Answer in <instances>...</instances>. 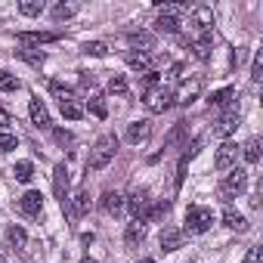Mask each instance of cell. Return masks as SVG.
Returning <instances> with one entry per match:
<instances>
[{
  "label": "cell",
  "instance_id": "cell-1",
  "mask_svg": "<svg viewBox=\"0 0 263 263\" xmlns=\"http://www.w3.org/2000/svg\"><path fill=\"white\" fill-rule=\"evenodd\" d=\"M115 152H118V137L115 134H102L93 149H90V158H87V171H102L115 161Z\"/></svg>",
  "mask_w": 263,
  "mask_h": 263
},
{
  "label": "cell",
  "instance_id": "cell-2",
  "mask_svg": "<svg viewBox=\"0 0 263 263\" xmlns=\"http://www.w3.org/2000/svg\"><path fill=\"white\" fill-rule=\"evenodd\" d=\"M211 223H214V211L211 208H189L186 211V229L189 232H195V235H201V232H208L211 229Z\"/></svg>",
  "mask_w": 263,
  "mask_h": 263
},
{
  "label": "cell",
  "instance_id": "cell-3",
  "mask_svg": "<svg viewBox=\"0 0 263 263\" xmlns=\"http://www.w3.org/2000/svg\"><path fill=\"white\" fill-rule=\"evenodd\" d=\"M68 186H71V177H68V167L65 164H56L53 167V192H56V198H59V204L65 208L68 204Z\"/></svg>",
  "mask_w": 263,
  "mask_h": 263
},
{
  "label": "cell",
  "instance_id": "cell-4",
  "mask_svg": "<svg viewBox=\"0 0 263 263\" xmlns=\"http://www.w3.org/2000/svg\"><path fill=\"white\" fill-rule=\"evenodd\" d=\"M171 105H174V93H171V90L155 87V90L146 93V108H149V111H167Z\"/></svg>",
  "mask_w": 263,
  "mask_h": 263
},
{
  "label": "cell",
  "instance_id": "cell-5",
  "mask_svg": "<svg viewBox=\"0 0 263 263\" xmlns=\"http://www.w3.org/2000/svg\"><path fill=\"white\" fill-rule=\"evenodd\" d=\"M245 186H248V174L241 171V167H235L226 180H223V186H220V192L226 195V198H235V195H241L245 192Z\"/></svg>",
  "mask_w": 263,
  "mask_h": 263
},
{
  "label": "cell",
  "instance_id": "cell-6",
  "mask_svg": "<svg viewBox=\"0 0 263 263\" xmlns=\"http://www.w3.org/2000/svg\"><path fill=\"white\" fill-rule=\"evenodd\" d=\"M238 161V143H232V140H226L220 149H217V158H214V167L217 171H229L232 164Z\"/></svg>",
  "mask_w": 263,
  "mask_h": 263
},
{
  "label": "cell",
  "instance_id": "cell-7",
  "mask_svg": "<svg viewBox=\"0 0 263 263\" xmlns=\"http://www.w3.org/2000/svg\"><path fill=\"white\" fill-rule=\"evenodd\" d=\"M16 208H19V214H25V217H37L41 208H44V195H41L37 189H28V192L16 201Z\"/></svg>",
  "mask_w": 263,
  "mask_h": 263
},
{
  "label": "cell",
  "instance_id": "cell-8",
  "mask_svg": "<svg viewBox=\"0 0 263 263\" xmlns=\"http://www.w3.org/2000/svg\"><path fill=\"white\" fill-rule=\"evenodd\" d=\"M183 238H186V232L183 229H177V226H164L161 229V235H158V245H161V251H177V248H183Z\"/></svg>",
  "mask_w": 263,
  "mask_h": 263
},
{
  "label": "cell",
  "instance_id": "cell-9",
  "mask_svg": "<svg viewBox=\"0 0 263 263\" xmlns=\"http://www.w3.org/2000/svg\"><path fill=\"white\" fill-rule=\"evenodd\" d=\"M192 25H195L198 37L211 34V25H214V10H211V7H195V10H192Z\"/></svg>",
  "mask_w": 263,
  "mask_h": 263
},
{
  "label": "cell",
  "instance_id": "cell-10",
  "mask_svg": "<svg viewBox=\"0 0 263 263\" xmlns=\"http://www.w3.org/2000/svg\"><path fill=\"white\" fill-rule=\"evenodd\" d=\"M59 37H62L59 31H22L19 34V44L22 47H41V44H53Z\"/></svg>",
  "mask_w": 263,
  "mask_h": 263
},
{
  "label": "cell",
  "instance_id": "cell-11",
  "mask_svg": "<svg viewBox=\"0 0 263 263\" xmlns=\"http://www.w3.org/2000/svg\"><path fill=\"white\" fill-rule=\"evenodd\" d=\"M68 214L71 217H87L90 214V208H93V198H90V189H81L74 198H68Z\"/></svg>",
  "mask_w": 263,
  "mask_h": 263
},
{
  "label": "cell",
  "instance_id": "cell-12",
  "mask_svg": "<svg viewBox=\"0 0 263 263\" xmlns=\"http://www.w3.org/2000/svg\"><path fill=\"white\" fill-rule=\"evenodd\" d=\"M235 127H238V105H232V108L223 111V118H220L217 127H214V134H217V137H229Z\"/></svg>",
  "mask_w": 263,
  "mask_h": 263
},
{
  "label": "cell",
  "instance_id": "cell-13",
  "mask_svg": "<svg viewBox=\"0 0 263 263\" xmlns=\"http://www.w3.org/2000/svg\"><path fill=\"white\" fill-rule=\"evenodd\" d=\"M149 134H152V124H149V121H134V124L127 127V143L140 146V143L149 140Z\"/></svg>",
  "mask_w": 263,
  "mask_h": 263
},
{
  "label": "cell",
  "instance_id": "cell-14",
  "mask_svg": "<svg viewBox=\"0 0 263 263\" xmlns=\"http://www.w3.org/2000/svg\"><path fill=\"white\" fill-rule=\"evenodd\" d=\"M180 16H174V13H158V19H155V31H161V34H180Z\"/></svg>",
  "mask_w": 263,
  "mask_h": 263
},
{
  "label": "cell",
  "instance_id": "cell-15",
  "mask_svg": "<svg viewBox=\"0 0 263 263\" xmlns=\"http://www.w3.org/2000/svg\"><path fill=\"white\" fill-rule=\"evenodd\" d=\"M28 111H31V121H34V127H41V130H50V124H53V121H50V111H47V105H44L37 96L31 99Z\"/></svg>",
  "mask_w": 263,
  "mask_h": 263
},
{
  "label": "cell",
  "instance_id": "cell-16",
  "mask_svg": "<svg viewBox=\"0 0 263 263\" xmlns=\"http://www.w3.org/2000/svg\"><path fill=\"white\" fill-rule=\"evenodd\" d=\"M198 90H201V81L195 78V81H189V84H183L177 93H174V102H180V105H189L195 96H198Z\"/></svg>",
  "mask_w": 263,
  "mask_h": 263
},
{
  "label": "cell",
  "instance_id": "cell-17",
  "mask_svg": "<svg viewBox=\"0 0 263 263\" xmlns=\"http://www.w3.org/2000/svg\"><path fill=\"white\" fill-rule=\"evenodd\" d=\"M127 204H130V211H134V217H140L149 208V189H134L130 198H127Z\"/></svg>",
  "mask_w": 263,
  "mask_h": 263
},
{
  "label": "cell",
  "instance_id": "cell-18",
  "mask_svg": "<svg viewBox=\"0 0 263 263\" xmlns=\"http://www.w3.org/2000/svg\"><path fill=\"white\" fill-rule=\"evenodd\" d=\"M99 204H102V211H108V214H121V211H124V195L108 189V192H102Z\"/></svg>",
  "mask_w": 263,
  "mask_h": 263
},
{
  "label": "cell",
  "instance_id": "cell-19",
  "mask_svg": "<svg viewBox=\"0 0 263 263\" xmlns=\"http://www.w3.org/2000/svg\"><path fill=\"white\" fill-rule=\"evenodd\" d=\"M186 130H189V124H186V121H177V124L171 127V134L164 137V152H167V149H177V146L183 143V137H186Z\"/></svg>",
  "mask_w": 263,
  "mask_h": 263
},
{
  "label": "cell",
  "instance_id": "cell-20",
  "mask_svg": "<svg viewBox=\"0 0 263 263\" xmlns=\"http://www.w3.org/2000/svg\"><path fill=\"white\" fill-rule=\"evenodd\" d=\"M211 47H214L211 34H204V37H195V41H192V53H195V59L208 62V59H211Z\"/></svg>",
  "mask_w": 263,
  "mask_h": 263
},
{
  "label": "cell",
  "instance_id": "cell-21",
  "mask_svg": "<svg viewBox=\"0 0 263 263\" xmlns=\"http://www.w3.org/2000/svg\"><path fill=\"white\" fill-rule=\"evenodd\" d=\"M223 223H226L229 229H238V232H245V229H248V220H245L235 208H226V211H223Z\"/></svg>",
  "mask_w": 263,
  "mask_h": 263
},
{
  "label": "cell",
  "instance_id": "cell-22",
  "mask_svg": "<svg viewBox=\"0 0 263 263\" xmlns=\"http://www.w3.org/2000/svg\"><path fill=\"white\" fill-rule=\"evenodd\" d=\"M7 241H10V248L22 251V248L28 245V232H25L22 226H10V229H7Z\"/></svg>",
  "mask_w": 263,
  "mask_h": 263
},
{
  "label": "cell",
  "instance_id": "cell-23",
  "mask_svg": "<svg viewBox=\"0 0 263 263\" xmlns=\"http://www.w3.org/2000/svg\"><path fill=\"white\" fill-rule=\"evenodd\" d=\"M143 238H146V226H143V223H137V220L124 229V241H127V245H140Z\"/></svg>",
  "mask_w": 263,
  "mask_h": 263
},
{
  "label": "cell",
  "instance_id": "cell-24",
  "mask_svg": "<svg viewBox=\"0 0 263 263\" xmlns=\"http://www.w3.org/2000/svg\"><path fill=\"white\" fill-rule=\"evenodd\" d=\"M235 96V90L232 87H220V90H214L211 96H208V105H217V108H223V105H229V99Z\"/></svg>",
  "mask_w": 263,
  "mask_h": 263
},
{
  "label": "cell",
  "instance_id": "cell-25",
  "mask_svg": "<svg viewBox=\"0 0 263 263\" xmlns=\"http://www.w3.org/2000/svg\"><path fill=\"white\" fill-rule=\"evenodd\" d=\"M124 62L134 68V71H143V74H146V71H152V68H149V56H146V53H127V56H124Z\"/></svg>",
  "mask_w": 263,
  "mask_h": 263
},
{
  "label": "cell",
  "instance_id": "cell-26",
  "mask_svg": "<svg viewBox=\"0 0 263 263\" xmlns=\"http://www.w3.org/2000/svg\"><path fill=\"white\" fill-rule=\"evenodd\" d=\"M19 59H25V62L34 65V68H41V65L47 62V56H44L41 50H34V47H22V50H19Z\"/></svg>",
  "mask_w": 263,
  "mask_h": 263
},
{
  "label": "cell",
  "instance_id": "cell-27",
  "mask_svg": "<svg viewBox=\"0 0 263 263\" xmlns=\"http://www.w3.org/2000/svg\"><path fill=\"white\" fill-rule=\"evenodd\" d=\"M59 108H62V115H65L68 121H78V118H84V105H81L78 99H65V102H59Z\"/></svg>",
  "mask_w": 263,
  "mask_h": 263
},
{
  "label": "cell",
  "instance_id": "cell-28",
  "mask_svg": "<svg viewBox=\"0 0 263 263\" xmlns=\"http://www.w3.org/2000/svg\"><path fill=\"white\" fill-rule=\"evenodd\" d=\"M127 44H130V47H143V50H152L155 37H152V34H146V31H130V34H127Z\"/></svg>",
  "mask_w": 263,
  "mask_h": 263
},
{
  "label": "cell",
  "instance_id": "cell-29",
  "mask_svg": "<svg viewBox=\"0 0 263 263\" xmlns=\"http://www.w3.org/2000/svg\"><path fill=\"white\" fill-rule=\"evenodd\" d=\"M47 87H50V93H53L59 102H65V99H74V90H71L68 84H62V81H50Z\"/></svg>",
  "mask_w": 263,
  "mask_h": 263
},
{
  "label": "cell",
  "instance_id": "cell-30",
  "mask_svg": "<svg viewBox=\"0 0 263 263\" xmlns=\"http://www.w3.org/2000/svg\"><path fill=\"white\" fill-rule=\"evenodd\" d=\"M19 13L28 16V19L41 16V13H44V0H22V4H19Z\"/></svg>",
  "mask_w": 263,
  "mask_h": 263
},
{
  "label": "cell",
  "instance_id": "cell-31",
  "mask_svg": "<svg viewBox=\"0 0 263 263\" xmlns=\"http://www.w3.org/2000/svg\"><path fill=\"white\" fill-rule=\"evenodd\" d=\"M84 111L96 115L99 121H102V118H108V105H105V99H102V96H93V99L87 102V108H84Z\"/></svg>",
  "mask_w": 263,
  "mask_h": 263
},
{
  "label": "cell",
  "instance_id": "cell-32",
  "mask_svg": "<svg viewBox=\"0 0 263 263\" xmlns=\"http://www.w3.org/2000/svg\"><path fill=\"white\" fill-rule=\"evenodd\" d=\"M241 155H245V161L248 164H257L260 161V140L254 137V140H248L245 143V149H241Z\"/></svg>",
  "mask_w": 263,
  "mask_h": 263
},
{
  "label": "cell",
  "instance_id": "cell-33",
  "mask_svg": "<svg viewBox=\"0 0 263 263\" xmlns=\"http://www.w3.org/2000/svg\"><path fill=\"white\" fill-rule=\"evenodd\" d=\"M71 16H78V4H56V7H53V19H56V22L71 19Z\"/></svg>",
  "mask_w": 263,
  "mask_h": 263
},
{
  "label": "cell",
  "instance_id": "cell-34",
  "mask_svg": "<svg viewBox=\"0 0 263 263\" xmlns=\"http://www.w3.org/2000/svg\"><path fill=\"white\" fill-rule=\"evenodd\" d=\"M13 174H16L19 183H31V180H34V164H31V161H19Z\"/></svg>",
  "mask_w": 263,
  "mask_h": 263
},
{
  "label": "cell",
  "instance_id": "cell-35",
  "mask_svg": "<svg viewBox=\"0 0 263 263\" xmlns=\"http://www.w3.org/2000/svg\"><path fill=\"white\" fill-rule=\"evenodd\" d=\"M81 53H87V56H99V59H102V56H108V47H105L102 41H87V44L81 47Z\"/></svg>",
  "mask_w": 263,
  "mask_h": 263
},
{
  "label": "cell",
  "instance_id": "cell-36",
  "mask_svg": "<svg viewBox=\"0 0 263 263\" xmlns=\"http://www.w3.org/2000/svg\"><path fill=\"white\" fill-rule=\"evenodd\" d=\"M0 90H4V93H16L19 90V78L10 74V71H0Z\"/></svg>",
  "mask_w": 263,
  "mask_h": 263
},
{
  "label": "cell",
  "instance_id": "cell-37",
  "mask_svg": "<svg viewBox=\"0 0 263 263\" xmlns=\"http://www.w3.org/2000/svg\"><path fill=\"white\" fill-rule=\"evenodd\" d=\"M108 90L121 96V93H127V90H130V84H127V78H124V74H111V78H108Z\"/></svg>",
  "mask_w": 263,
  "mask_h": 263
},
{
  "label": "cell",
  "instance_id": "cell-38",
  "mask_svg": "<svg viewBox=\"0 0 263 263\" xmlns=\"http://www.w3.org/2000/svg\"><path fill=\"white\" fill-rule=\"evenodd\" d=\"M251 81H254V84L263 81V53H257L254 62H251Z\"/></svg>",
  "mask_w": 263,
  "mask_h": 263
},
{
  "label": "cell",
  "instance_id": "cell-39",
  "mask_svg": "<svg viewBox=\"0 0 263 263\" xmlns=\"http://www.w3.org/2000/svg\"><path fill=\"white\" fill-rule=\"evenodd\" d=\"M0 149H4V152L19 149V137H16V134H0Z\"/></svg>",
  "mask_w": 263,
  "mask_h": 263
},
{
  "label": "cell",
  "instance_id": "cell-40",
  "mask_svg": "<svg viewBox=\"0 0 263 263\" xmlns=\"http://www.w3.org/2000/svg\"><path fill=\"white\" fill-rule=\"evenodd\" d=\"M155 84H158V71H146L143 81H140V90L149 93V90H155Z\"/></svg>",
  "mask_w": 263,
  "mask_h": 263
},
{
  "label": "cell",
  "instance_id": "cell-41",
  "mask_svg": "<svg viewBox=\"0 0 263 263\" xmlns=\"http://www.w3.org/2000/svg\"><path fill=\"white\" fill-rule=\"evenodd\" d=\"M245 263H263V248H248V254H245Z\"/></svg>",
  "mask_w": 263,
  "mask_h": 263
},
{
  "label": "cell",
  "instance_id": "cell-42",
  "mask_svg": "<svg viewBox=\"0 0 263 263\" xmlns=\"http://www.w3.org/2000/svg\"><path fill=\"white\" fill-rule=\"evenodd\" d=\"M13 124V118H10V111H4L0 108V134H7V127Z\"/></svg>",
  "mask_w": 263,
  "mask_h": 263
},
{
  "label": "cell",
  "instance_id": "cell-43",
  "mask_svg": "<svg viewBox=\"0 0 263 263\" xmlns=\"http://www.w3.org/2000/svg\"><path fill=\"white\" fill-rule=\"evenodd\" d=\"M93 84H96V78L90 71H81V87H93Z\"/></svg>",
  "mask_w": 263,
  "mask_h": 263
},
{
  "label": "cell",
  "instance_id": "cell-44",
  "mask_svg": "<svg viewBox=\"0 0 263 263\" xmlns=\"http://www.w3.org/2000/svg\"><path fill=\"white\" fill-rule=\"evenodd\" d=\"M56 140L65 146V143H71V134H68V130H56Z\"/></svg>",
  "mask_w": 263,
  "mask_h": 263
},
{
  "label": "cell",
  "instance_id": "cell-45",
  "mask_svg": "<svg viewBox=\"0 0 263 263\" xmlns=\"http://www.w3.org/2000/svg\"><path fill=\"white\" fill-rule=\"evenodd\" d=\"M183 71H186V65H183V62H177V65L171 68V74H174V78H183Z\"/></svg>",
  "mask_w": 263,
  "mask_h": 263
},
{
  "label": "cell",
  "instance_id": "cell-46",
  "mask_svg": "<svg viewBox=\"0 0 263 263\" xmlns=\"http://www.w3.org/2000/svg\"><path fill=\"white\" fill-rule=\"evenodd\" d=\"M81 263H96V260H90V257H84V260H81Z\"/></svg>",
  "mask_w": 263,
  "mask_h": 263
},
{
  "label": "cell",
  "instance_id": "cell-47",
  "mask_svg": "<svg viewBox=\"0 0 263 263\" xmlns=\"http://www.w3.org/2000/svg\"><path fill=\"white\" fill-rule=\"evenodd\" d=\"M0 263H7V260H4V254H0Z\"/></svg>",
  "mask_w": 263,
  "mask_h": 263
},
{
  "label": "cell",
  "instance_id": "cell-48",
  "mask_svg": "<svg viewBox=\"0 0 263 263\" xmlns=\"http://www.w3.org/2000/svg\"><path fill=\"white\" fill-rule=\"evenodd\" d=\"M143 263H155V260H143Z\"/></svg>",
  "mask_w": 263,
  "mask_h": 263
}]
</instances>
